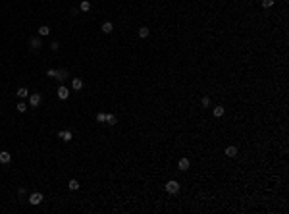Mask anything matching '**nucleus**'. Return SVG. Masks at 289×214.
Returning a JSON list of instances; mask_svg holds the SVG:
<instances>
[{
	"mask_svg": "<svg viewBox=\"0 0 289 214\" xmlns=\"http://www.w3.org/2000/svg\"><path fill=\"white\" fill-rule=\"evenodd\" d=\"M18 193H19V197H23L27 191H25V187H19V191H18Z\"/></svg>",
	"mask_w": 289,
	"mask_h": 214,
	"instance_id": "obj_26",
	"label": "nucleus"
},
{
	"mask_svg": "<svg viewBox=\"0 0 289 214\" xmlns=\"http://www.w3.org/2000/svg\"><path fill=\"white\" fill-rule=\"evenodd\" d=\"M29 202L33 206L41 205V202H43V193H31V195H29Z\"/></svg>",
	"mask_w": 289,
	"mask_h": 214,
	"instance_id": "obj_3",
	"label": "nucleus"
},
{
	"mask_svg": "<svg viewBox=\"0 0 289 214\" xmlns=\"http://www.w3.org/2000/svg\"><path fill=\"white\" fill-rule=\"evenodd\" d=\"M50 48L54 50V52H58V50H60V43H58V41H52V43H50Z\"/></svg>",
	"mask_w": 289,
	"mask_h": 214,
	"instance_id": "obj_24",
	"label": "nucleus"
},
{
	"mask_svg": "<svg viewBox=\"0 0 289 214\" xmlns=\"http://www.w3.org/2000/svg\"><path fill=\"white\" fill-rule=\"evenodd\" d=\"M10 160H12V154L8 150H0V164H10Z\"/></svg>",
	"mask_w": 289,
	"mask_h": 214,
	"instance_id": "obj_6",
	"label": "nucleus"
},
{
	"mask_svg": "<svg viewBox=\"0 0 289 214\" xmlns=\"http://www.w3.org/2000/svg\"><path fill=\"white\" fill-rule=\"evenodd\" d=\"M189 166H191V162H189V158H179V162H177V168H179L181 172L189 170Z\"/></svg>",
	"mask_w": 289,
	"mask_h": 214,
	"instance_id": "obj_8",
	"label": "nucleus"
},
{
	"mask_svg": "<svg viewBox=\"0 0 289 214\" xmlns=\"http://www.w3.org/2000/svg\"><path fill=\"white\" fill-rule=\"evenodd\" d=\"M274 6V0H262V8H272Z\"/></svg>",
	"mask_w": 289,
	"mask_h": 214,
	"instance_id": "obj_23",
	"label": "nucleus"
},
{
	"mask_svg": "<svg viewBox=\"0 0 289 214\" xmlns=\"http://www.w3.org/2000/svg\"><path fill=\"white\" fill-rule=\"evenodd\" d=\"M224 112H225V110H224V106H216V108L212 110L214 118H222V116H224Z\"/></svg>",
	"mask_w": 289,
	"mask_h": 214,
	"instance_id": "obj_16",
	"label": "nucleus"
},
{
	"mask_svg": "<svg viewBox=\"0 0 289 214\" xmlns=\"http://www.w3.org/2000/svg\"><path fill=\"white\" fill-rule=\"evenodd\" d=\"M79 8H81V12H89V10H91V2H89V0H83L79 4Z\"/></svg>",
	"mask_w": 289,
	"mask_h": 214,
	"instance_id": "obj_18",
	"label": "nucleus"
},
{
	"mask_svg": "<svg viewBox=\"0 0 289 214\" xmlns=\"http://www.w3.org/2000/svg\"><path fill=\"white\" fill-rule=\"evenodd\" d=\"M46 75H48V77H54V75H56V70H48V71H46Z\"/></svg>",
	"mask_w": 289,
	"mask_h": 214,
	"instance_id": "obj_25",
	"label": "nucleus"
},
{
	"mask_svg": "<svg viewBox=\"0 0 289 214\" xmlns=\"http://www.w3.org/2000/svg\"><path fill=\"white\" fill-rule=\"evenodd\" d=\"M225 154H228L229 158H235V156H237V147H233V145H229V147L225 149Z\"/></svg>",
	"mask_w": 289,
	"mask_h": 214,
	"instance_id": "obj_12",
	"label": "nucleus"
},
{
	"mask_svg": "<svg viewBox=\"0 0 289 214\" xmlns=\"http://www.w3.org/2000/svg\"><path fill=\"white\" fill-rule=\"evenodd\" d=\"M201 106H204V108L210 106V97H202L201 98Z\"/></svg>",
	"mask_w": 289,
	"mask_h": 214,
	"instance_id": "obj_22",
	"label": "nucleus"
},
{
	"mask_svg": "<svg viewBox=\"0 0 289 214\" xmlns=\"http://www.w3.org/2000/svg\"><path fill=\"white\" fill-rule=\"evenodd\" d=\"M106 123L108 126H116V123H118V118H116L114 114H106Z\"/></svg>",
	"mask_w": 289,
	"mask_h": 214,
	"instance_id": "obj_15",
	"label": "nucleus"
},
{
	"mask_svg": "<svg viewBox=\"0 0 289 214\" xmlns=\"http://www.w3.org/2000/svg\"><path fill=\"white\" fill-rule=\"evenodd\" d=\"M149 33H150L149 27H139V37L141 39H146V37H149Z\"/></svg>",
	"mask_w": 289,
	"mask_h": 214,
	"instance_id": "obj_19",
	"label": "nucleus"
},
{
	"mask_svg": "<svg viewBox=\"0 0 289 214\" xmlns=\"http://www.w3.org/2000/svg\"><path fill=\"white\" fill-rule=\"evenodd\" d=\"M27 100H29V106L31 108H37V106H41V102H43V97H41L39 93H29Z\"/></svg>",
	"mask_w": 289,
	"mask_h": 214,
	"instance_id": "obj_1",
	"label": "nucleus"
},
{
	"mask_svg": "<svg viewBox=\"0 0 289 214\" xmlns=\"http://www.w3.org/2000/svg\"><path fill=\"white\" fill-rule=\"evenodd\" d=\"M112 31H114V25L110 23V21H104V23H102V33L110 35V33H112Z\"/></svg>",
	"mask_w": 289,
	"mask_h": 214,
	"instance_id": "obj_13",
	"label": "nucleus"
},
{
	"mask_svg": "<svg viewBox=\"0 0 289 214\" xmlns=\"http://www.w3.org/2000/svg\"><path fill=\"white\" fill-rule=\"evenodd\" d=\"M97 122H98V123H104V122H106V114H104V112H98V114H97Z\"/></svg>",
	"mask_w": 289,
	"mask_h": 214,
	"instance_id": "obj_21",
	"label": "nucleus"
},
{
	"mask_svg": "<svg viewBox=\"0 0 289 214\" xmlns=\"http://www.w3.org/2000/svg\"><path fill=\"white\" fill-rule=\"evenodd\" d=\"M15 95H18L19 98H27L29 97V89L27 87H19L18 91H15Z\"/></svg>",
	"mask_w": 289,
	"mask_h": 214,
	"instance_id": "obj_10",
	"label": "nucleus"
},
{
	"mask_svg": "<svg viewBox=\"0 0 289 214\" xmlns=\"http://www.w3.org/2000/svg\"><path fill=\"white\" fill-rule=\"evenodd\" d=\"M29 46L33 50H39L41 46H43V43H41V37H31V41H29Z\"/></svg>",
	"mask_w": 289,
	"mask_h": 214,
	"instance_id": "obj_7",
	"label": "nucleus"
},
{
	"mask_svg": "<svg viewBox=\"0 0 289 214\" xmlns=\"http://www.w3.org/2000/svg\"><path fill=\"white\" fill-rule=\"evenodd\" d=\"M58 137L67 143V141H71V139H73V133L70 131V129H62V131H58Z\"/></svg>",
	"mask_w": 289,
	"mask_h": 214,
	"instance_id": "obj_5",
	"label": "nucleus"
},
{
	"mask_svg": "<svg viewBox=\"0 0 289 214\" xmlns=\"http://www.w3.org/2000/svg\"><path fill=\"white\" fill-rule=\"evenodd\" d=\"M71 87L75 89V91H81V89H83V81L79 79V77H75V79L71 81Z\"/></svg>",
	"mask_w": 289,
	"mask_h": 214,
	"instance_id": "obj_14",
	"label": "nucleus"
},
{
	"mask_svg": "<svg viewBox=\"0 0 289 214\" xmlns=\"http://www.w3.org/2000/svg\"><path fill=\"white\" fill-rule=\"evenodd\" d=\"M15 110H18L19 114L27 112V104H25V102H18V106H15Z\"/></svg>",
	"mask_w": 289,
	"mask_h": 214,
	"instance_id": "obj_20",
	"label": "nucleus"
},
{
	"mask_svg": "<svg viewBox=\"0 0 289 214\" xmlns=\"http://www.w3.org/2000/svg\"><path fill=\"white\" fill-rule=\"evenodd\" d=\"M50 35V27L48 25H41L39 27V37H48Z\"/></svg>",
	"mask_w": 289,
	"mask_h": 214,
	"instance_id": "obj_11",
	"label": "nucleus"
},
{
	"mask_svg": "<svg viewBox=\"0 0 289 214\" xmlns=\"http://www.w3.org/2000/svg\"><path fill=\"white\" fill-rule=\"evenodd\" d=\"M179 187H181V185H179V181L170 179V181L166 183V193H170V195H176V193L179 191Z\"/></svg>",
	"mask_w": 289,
	"mask_h": 214,
	"instance_id": "obj_2",
	"label": "nucleus"
},
{
	"mask_svg": "<svg viewBox=\"0 0 289 214\" xmlns=\"http://www.w3.org/2000/svg\"><path fill=\"white\" fill-rule=\"evenodd\" d=\"M67 187H70V191H77V189H79V181H77V179H70Z\"/></svg>",
	"mask_w": 289,
	"mask_h": 214,
	"instance_id": "obj_17",
	"label": "nucleus"
},
{
	"mask_svg": "<svg viewBox=\"0 0 289 214\" xmlns=\"http://www.w3.org/2000/svg\"><path fill=\"white\" fill-rule=\"evenodd\" d=\"M54 79H58V81H64V79H67V70H56V75H54Z\"/></svg>",
	"mask_w": 289,
	"mask_h": 214,
	"instance_id": "obj_9",
	"label": "nucleus"
},
{
	"mask_svg": "<svg viewBox=\"0 0 289 214\" xmlns=\"http://www.w3.org/2000/svg\"><path fill=\"white\" fill-rule=\"evenodd\" d=\"M56 95H58L60 100H66V98L70 97V89L64 87V85H60V87H58V91H56Z\"/></svg>",
	"mask_w": 289,
	"mask_h": 214,
	"instance_id": "obj_4",
	"label": "nucleus"
}]
</instances>
